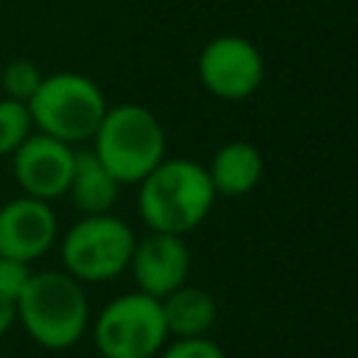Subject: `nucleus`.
I'll return each mask as SVG.
<instances>
[{"instance_id":"nucleus-1","label":"nucleus","mask_w":358,"mask_h":358,"mask_svg":"<svg viewBox=\"0 0 358 358\" xmlns=\"http://www.w3.org/2000/svg\"><path fill=\"white\" fill-rule=\"evenodd\" d=\"M137 187V210L151 232L185 235L196 229L215 204L207 168L187 157H165Z\"/></svg>"},{"instance_id":"nucleus-2","label":"nucleus","mask_w":358,"mask_h":358,"mask_svg":"<svg viewBox=\"0 0 358 358\" xmlns=\"http://www.w3.org/2000/svg\"><path fill=\"white\" fill-rule=\"evenodd\" d=\"M14 305L25 336L45 350H70L92 322L84 282L64 268L34 271Z\"/></svg>"},{"instance_id":"nucleus-3","label":"nucleus","mask_w":358,"mask_h":358,"mask_svg":"<svg viewBox=\"0 0 358 358\" xmlns=\"http://www.w3.org/2000/svg\"><path fill=\"white\" fill-rule=\"evenodd\" d=\"M165 129L140 103H115L92 134V151L120 185H137L165 159Z\"/></svg>"},{"instance_id":"nucleus-4","label":"nucleus","mask_w":358,"mask_h":358,"mask_svg":"<svg viewBox=\"0 0 358 358\" xmlns=\"http://www.w3.org/2000/svg\"><path fill=\"white\" fill-rule=\"evenodd\" d=\"M34 129L50 134L67 145L90 143L101 126L109 103L103 90L84 73L59 70L42 78L39 90L28 101Z\"/></svg>"},{"instance_id":"nucleus-5","label":"nucleus","mask_w":358,"mask_h":358,"mask_svg":"<svg viewBox=\"0 0 358 358\" xmlns=\"http://www.w3.org/2000/svg\"><path fill=\"white\" fill-rule=\"evenodd\" d=\"M134 243V229L123 218L112 213H98L81 215L62 235L59 255L64 271L81 280L84 285L109 282L129 268Z\"/></svg>"},{"instance_id":"nucleus-6","label":"nucleus","mask_w":358,"mask_h":358,"mask_svg":"<svg viewBox=\"0 0 358 358\" xmlns=\"http://www.w3.org/2000/svg\"><path fill=\"white\" fill-rule=\"evenodd\" d=\"M90 330L103 358H154L168 341L162 302L143 291L109 299L90 322Z\"/></svg>"},{"instance_id":"nucleus-7","label":"nucleus","mask_w":358,"mask_h":358,"mask_svg":"<svg viewBox=\"0 0 358 358\" xmlns=\"http://www.w3.org/2000/svg\"><path fill=\"white\" fill-rule=\"evenodd\" d=\"M199 81L221 101H246L266 78V62L255 42L238 34H221L210 39L199 53Z\"/></svg>"},{"instance_id":"nucleus-8","label":"nucleus","mask_w":358,"mask_h":358,"mask_svg":"<svg viewBox=\"0 0 358 358\" xmlns=\"http://www.w3.org/2000/svg\"><path fill=\"white\" fill-rule=\"evenodd\" d=\"M73 162H76V145H67L36 129L11 154V171L20 190L42 201H53L67 193Z\"/></svg>"},{"instance_id":"nucleus-9","label":"nucleus","mask_w":358,"mask_h":358,"mask_svg":"<svg viewBox=\"0 0 358 358\" xmlns=\"http://www.w3.org/2000/svg\"><path fill=\"white\" fill-rule=\"evenodd\" d=\"M59 238V218L50 201L17 196L0 207V255L22 263L45 257Z\"/></svg>"},{"instance_id":"nucleus-10","label":"nucleus","mask_w":358,"mask_h":358,"mask_svg":"<svg viewBox=\"0 0 358 358\" xmlns=\"http://www.w3.org/2000/svg\"><path fill=\"white\" fill-rule=\"evenodd\" d=\"M129 271L137 282V291L148 296H168L179 285L187 282L190 274V249L182 235L168 232H151L145 238H137Z\"/></svg>"},{"instance_id":"nucleus-11","label":"nucleus","mask_w":358,"mask_h":358,"mask_svg":"<svg viewBox=\"0 0 358 358\" xmlns=\"http://www.w3.org/2000/svg\"><path fill=\"white\" fill-rule=\"evenodd\" d=\"M263 154L257 151V145L246 143V140H229L224 143L210 165H207V176L213 182L215 196H227V199H238L252 193L260 179H263Z\"/></svg>"},{"instance_id":"nucleus-12","label":"nucleus","mask_w":358,"mask_h":358,"mask_svg":"<svg viewBox=\"0 0 358 358\" xmlns=\"http://www.w3.org/2000/svg\"><path fill=\"white\" fill-rule=\"evenodd\" d=\"M64 196H70L73 207L81 215H98L115 207L120 196V182L106 171V165L95 157L92 148H76L73 176Z\"/></svg>"},{"instance_id":"nucleus-13","label":"nucleus","mask_w":358,"mask_h":358,"mask_svg":"<svg viewBox=\"0 0 358 358\" xmlns=\"http://www.w3.org/2000/svg\"><path fill=\"white\" fill-rule=\"evenodd\" d=\"M162 302V316L168 336L173 338H190V336H207L218 319V305L215 296L199 285H179Z\"/></svg>"},{"instance_id":"nucleus-14","label":"nucleus","mask_w":358,"mask_h":358,"mask_svg":"<svg viewBox=\"0 0 358 358\" xmlns=\"http://www.w3.org/2000/svg\"><path fill=\"white\" fill-rule=\"evenodd\" d=\"M34 131V117L28 103L14 98H0V157H11Z\"/></svg>"},{"instance_id":"nucleus-15","label":"nucleus","mask_w":358,"mask_h":358,"mask_svg":"<svg viewBox=\"0 0 358 358\" xmlns=\"http://www.w3.org/2000/svg\"><path fill=\"white\" fill-rule=\"evenodd\" d=\"M42 78H45V73L31 59H11L0 70V90L6 98L28 103L34 98V92L39 90Z\"/></svg>"},{"instance_id":"nucleus-16","label":"nucleus","mask_w":358,"mask_h":358,"mask_svg":"<svg viewBox=\"0 0 358 358\" xmlns=\"http://www.w3.org/2000/svg\"><path fill=\"white\" fill-rule=\"evenodd\" d=\"M154 358H227V355L210 336H190V338H173L171 344L165 341V347Z\"/></svg>"},{"instance_id":"nucleus-17","label":"nucleus","mask_w":358,"mask_h":358,"mask_svg":"<svg viewBox=\"0 0 358 358\" xmlns=\"http://www.w3.org/2000/svg\"><path fill=\"white\" fill-rule=\"evenodd\" d=\"M31 263L14 260V257H3L0 255V296L17 302V296L22 294V288L31 280Z\"/></svg>"},{"instance_id":"nucleus-18","label":"nucleus","mask_w":358,"mask_h":358,"mask_svg":"<svg viewBox=\"0 0 358 358\" xmlns=\"http://www.w3.org/2000/svg\"><path fill=\"white\" fill-rule=\"evenodd\" d=\"M17 322V305L11 299H3L0 296V338L11 330V324Z\"/></svg>"},{"instance_id":"nucleus-19","label":"nucleus","mask_w":358,"mask_h":358,"mask_svg":"<svg viewBox=\"0 0 358 358\" xmlns=\"http://www.w3.org/2000/svg\"><path fill=\"white\" fill-rule=\"evenodd\" d=\"M0 358H6V355H0Z\"/></svg>"}]
</instances>
